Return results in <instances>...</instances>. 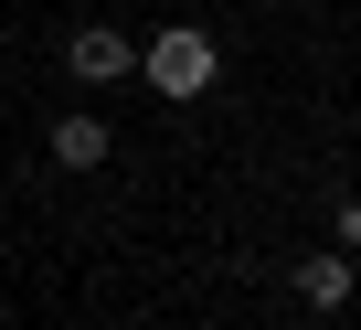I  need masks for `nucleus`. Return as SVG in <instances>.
<instances>
[{"label":"nucleus","instance_id":"obj_1","mask_svg":"<svg viewBox=\"0 0 361 330\" xmlns=\"http://www.w3.org/2000/svg\"><path fill=\"white\" fill-rule=\"evenodd\" d=\"M138 75H149V86H159L170 107H192V96H202V86L224 75V54H213V33H192V22H170V33L149 43V64H138Z\"/></svg>","mask_w":361,"mask_h":330},{"label":"nucleus","instance_id":"obj_2","mask_svg":"<svg viewBox=\"0 0 361 330\" xmlns=\"http://www.w3.org/2000/svg\"><path fill=\"white\" fill-rule=\"evenodd\" d=\"M128 64H138V43H128V33H106V22H85V33L64 43V75H75V86H117Z\"/></svg>","mask_w":361,"mask_h":330},{"label":"nucleus","instance_id":"obj_3","mask_svg":"<svg viewBox=\"0 0 361 330\" xmlns=\"http://www.w3.org/2000/svg\"><path fill=\"white\" fill-rule=\"evenodd\" d=\"M54 160H64V171H96V160H106V128L96 117H54Z\"/></svg>","mask_w":361,"mask_h":330},{"label":"nucleus","instance_id":"obj_4","mask_svg":"<svg viewBox=\"0 0 361 330\" xmlns=\"http://www.w3.org/2000/svg\"><path fill=\"white\" fill-rule=\"evenodd\" d=\"M298 298H308V309H340V298H350V256H308V266H298Z\"/></svg>","mask_w":361,"mask_h":330}]
</instances>
